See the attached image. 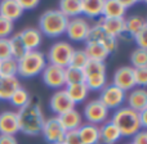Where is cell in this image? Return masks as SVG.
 I'll list each match as a JSON object with an SVG mask.
<instances>
[{"label": "cell", "mask_w": 147, "mask_h": 144, "mask_svg": "<svg viewBox=\"0 0 147 144\" xmlns=\"http://www.w3.org/2000/svg\"><path fill=\"white\" fill-rule=\"evenodd\" d=\"M18 3H20V7L22 8L23 12L25 10H34L40 4L39 0H18Z\"/></svg>", "instance_id": "obj_41"}, {"label": "cell", "mask_w": 147, "mask_h": 144, "mask_svg": "<svg viewBox=\"0 0 147 144\" xmlns=\"http://www.w3.org/2000/svg\"><path fill=\"white\" fill-rule=\"evenodd\" d=\"M18 124H20V133L27 137H36L41 133V127L44 125L45 117L43 113V108L39 102H31L23 108L17 111Z\"/></svg>", "instance_id": "obj_1"}, {"label": "cell", "mask_w": 147, "mask_h": 144, "mask_svg": "<svg viewBox=\"0 0 147 144\" xmlns=\"http://www.w3.org/2000/svg\"><path fill=\"white\" fill-rule=\"evenodd\" d=\"M59 144H62V143H59Z\"/></svg>", "instance_id": "obj_47"}, {"label": "cell", "mask_w": 147, "mask_h": 144, "mask_svg": "<svg viewBox=\"0 0 147 144\" xmlns=\"http://www.w3.org/2000/svg\"><path fill=\"white\" fill-rule=\"evenodd\" d=\"M103 0H81V17L96 19L102 17Z\"/></svg>", "instance_id": "obj_23"}, {"label": "cell", "mask_w": 147, "mask_h": 144, "mask_svg": "<svg viewBox=\"0 0 147 144\" xmlns=\"http://www.w3.org/2000/svg\"><path fill=\"white\" fill-rule=\"evenodd\" d=\"M69 18H66L58 9H48L39 17V31L47 38L56 39L65 35Z\"/></svg>", "instance_id": "obj_3"}, {"label": "cell", "mask_w": 147, "mask_h": 144, "mask_svg": "<svg viewBox=\"0 0 147 144\" xmlns=\"http://www.w3.org/2000/svg\"><path fill=\"white\" fill-rule=\"evenodd\" d=\"M21 86L20 78L14 77H0V100L9 102L10 96Z\"/></svg>", "instance_id": "obj_25"}, {"label": "cell", "mask_w": 147, "mask_h": 144, "mask_svg": "<svg viewBox=\"0 0 147 144\" xmlns=\"http://www.w3.org/2000/svg\"><path fill=\"white\" fill-rule=\"evenodd\" d=\"M22 15L23 10L20 7L18 0H3V1H0V17H4L14 22V21L20 19Z\"/></svg>", "instance_id": "obj_20"}, {"label": "cell", "mask_w": 147, "mask_h": 144, "mask_svg": "<svg viewBox=\"0 0 147 144\" xmlns=\"http://www.w3.org/2000/svg\"><path fill=\"white\" fill-rule=\"evenodd\" d=\"M146 32H147V27L143 28L142 31L137 33V35L133 36L134 39L136 44H137V48H141V49H147V40H146Z\"/></svg>", "instance_id": "obj_40"}, {"label": "cell", "mask_w": 147, "mask_h": 144, "mask_svg": "<svg viewBox=\"0 0 147 144\" xmlns=\"http://www.w3.org/2000/svg\"><path fill=\"white\" fill-rule=\"evenodd\" d=\"M130 67L132 68H141L147 67V49L136 48L130 54Z\"/></svg>", "instance_id": "obj_32"}, {"label": "cell", "mask_w": 147, "mask_h": 144, "mask_svg": "<svg viewBox=\"0 0 147 144\" xmlns=\"http://www.w3.org/2000/svg\"><path fill=\"white\" fill-rule=\"evenodd\" d=\"M20 133L17 111H4L0 113V135H12Z\"/></svg>", "instance_id": "obj_14"}, {"label": "cell", "mask_w": 147, "mask_h": 144, "mask_svg": "<svg viewBox=\"0 0 147 144\" xmlns=\"http://www.w3.org/2000/svg\"><path fill=\"white\" fill-rule=\"evenodd\" d=\"M88 62H89L88 56L85 54L84 49H76V50H74V53H72L71 61H70V66L83 70Z\"/></svg>", "instance_id": "obj_35"}, {"label": "cell", "mask_w": 147, "mask_h": 144, "mask_svg": "<svg viewBox=\"0 0 147 144\" xmlns=\"http://www.w3.org/2000/svg\"><path fill=\"white\" fill-rule=\"evenodd\" d=\"M124 22H125V33L123 35V38H125V36L133 38V36L137 35L140 31H142L143 28L147 27L146 18L140 14L129 15V17L124 18Z\"/></svg>", "instance_id": "obj_21"}, {"label": "cell", "mask_w": 147, "mask_h": 144, "mask_svg": "<svg viewBox=\"0 0 147 144\" xmlns=\"http://www.w3.org/2000/svg\"><path fill=\"white\" fill-rule=\"evenodd\" d=\"M121 3H123V7L125 8V9H130L132 7H134L136 4H137V1L136 0H121Z\"/></svg>", "instance_id": "obj_45"}, {"label": "cell", "mask_w": 147, "mask_h": 144, "mask_svg": "<svg viewBox=\"0 0 147 144\" xmlns=\"http://www.w3.org/2000/svg\"><path fill=\"white\" fill-rule=\"evenodd\" d=\"M107 33L102 30V27L98 25V22L96 25L90 26L89 27V31H88V35H86V39L84 43L88 44V43H99L102 44V41L106 39Z\"/></svg>", "instance_id": "obj_33"}, {"label": "cell", "mask_w": 147, "mask_h": 144, "mask_svg": "<svg viewBox=\"0 0 147 144\" xmlns=\"http://www.w3.org/2000/svg\"><path fill=\"white\" fill-rule=\"evenodd\" d=\"M74 46L69 41L59 40L56 41L54 44H52V46L49 48L48 54H47V62L49 64H54V66L66 68L70 66V61L74 53Z\"/></svg>", "instance_id": "obj_6"}, {"label": "cell", "mask_w": 147, "mask_h": 144, "mask_svg": "<svg viewBox=\"0 0 147 144\" xmlns=\"http://www.w3.org/2000/svg\"><path fill=\"white\" fill-rule=\"evenodd\" d=\"M9 48H10V57L16 61L21 59L26 53H27V48H26L25 43L21 39L20 32L13 33L9 38Z\"/></svg>", "instance_id": "obj_29"}, {"label": "cell", "mask_w": 147, "mask_h": 144, "mask_svg": "<svg viewBox=\"0 0 147 144\" xmlns=\"http://www.w3.org/2000/svg\"><path fill=\"white\" fill-rule=\"evenodd\" d=\"M65 81H66V85L84 82L83 70L76 68V67H72V66L66 67V68H65Z\"/></svg>", "instance_id": "obj_34"}, {"label": "cell", "mask_w": 147, "mask_h": 144, "mask_svg": "<svg viewBox=\"0 0 147 144\" xmlns=\"http://www.w3.org/2000/svg\"><path fill=\"white\" fill-rule=\"evenodd\" d=\"M40 134L43 135V138L45 139L47 143L59 144V143L63 142L66 130H65L63 126L61 125L58 117L52 116V117H49V119H45L43 127H41Z\"/></svg>", "instance_id": "obj_9"}, {"label": "cell", "mask_w": 147, "mask_h": 144, "mask_svg": "<svg viewBox=\"0 0 147 144\" xmlns=\"http://www.w3.org/2000/svg\"><path fill=\"white\" fill-rule=\"evenodd\" d=\"M0 144H18V140L12 135H0Z\"/></svg>", "instance_id": "obj_43"}, {"label": "cell", "mask_w": 147, "mask_h": 144, "mask_svg": "<svg viewBox=\"0 0 147 144\" xmlns=\"http://www.w3.org/2000/svg\"><path fill=\"white\" fill-rule=\"evenodd\" d=\"M84 52H85V54L88 56L89 61L103 62V63L110 56V53L107 52V49L99 43H88V44H85Z\"/></svg>", "instance_id": "obj_26"}, {"label": "cell", "mask_w": 147, "mask_h": 144, "mask_svg": "<svg viewBox=\"0 0 147 144\" xmlns=\"http://www.w3.org/2000/svg\"><path fill=\"white\" fill-rule=\"evenodd\" d=\"M115 86L121 89L123 91L128 93L136 88L134 80H133V68L130 66H121L116 68L112 76V82Z\"/></svg>", "instance_id": "obj_13"}, {"label": "cell", "mask_w": 147, "mask_h": 144, "mask_svg": "<svg viewBox=\"0 0 147 144\" xmlns=\"http://www.w3.org/2000/svg\"><path fill=\"white\" fill-rule=\"evenodd\" d=\"M132 144H147V131L146 130H140L136 135L132 137Z\"/></svg>", "instance_id": "obj_42"}, {"label": "cell", "mask_w": 147, "mask_h": 144, "mask_svg": "<svg viewBox=\"0 0 147 144\" xmlns=\"http://www.w3.org/2000/svg\"><path fill=\"white\" fill-rule=\"evenodd\" d=\"M133 80L136 88H145L147 85V67L133 68Z\"/></svg>", "instance_id": "obj_37"}, {"label": "cell", "mask_w": 147, "mask_h": 144, "mask_svg": "<svg viewBox=\"0 0 147 144\" xmlns=\"http://www.w3.org/2000/svg\"><path fill=\"white\" fill-rule=\"evenodd\" d=\"M78 133L80 135V139L83 144H98L99 129L97 125L83 124L78 129Z\"/></svg>", "instance_id": "obj_28"}, {"label": "cell", "mask_w": 147, "mask_h": 144, "mask_svg": "<svg viewBox=\"0 0 147 144\" xmlns=\"http://www.w3.org/2000/svg\"><path fill=\"white\" fill-rule=\"evenodd\" d=\"M127 9L123 7L121 0H103L102 17L105 18H125Z\"/></svg>", "instance_id": "obj_22"}, {"label": "cell", "mask_w": 147, "mask_h": 144, "mask_svg": "<svg viewBox=\"0 0 147 144\" xmlns=\"http://www.w3.org/2000/svg\"><path fill=\"white\" fill-rule=\"evenodd\" d=\"M20 35L27 50H39V46L43 41V35L38 27H26L21 31Z\"/></svg>", "instance_id": "obj_18"}, {"label": "cell", "mask_w": 147, "mask_h": 144, "mask_svg": "<svg viewBox=\"0 0 147 144\" xmlns=\"http://www.w3.org/2000/svg\"><path fill=\"white\" fill-rule=\"evenodd\" d=\"M81 116H83V119H85L86 124L99 126L106 121H109L110 111L101 103L99 99H92L88 103H85Z\"/></svg>", "instance_id": "obj_7"}, {"label": "cell", "mask_w": 147, "mask_h": 144, "mask_svg": "<svg viewBox=\"0 0 147 144\" xmlns=\"http://www.w3.org/2000/svg\"><path fill=\"white\" fill-rule=\"evenodd\" d=\"M18 63V73L23 78H32L38 75H41L44 68L47 67L48 62L43 52L40 50H28L21 59L17 61Z\"/></svg>", "instance_id": "obj_4"}, {"label": "cell", "mask_w": 147, "mask_h": 144, "mask_svg": "<svg viewBox=\"0 0 147 144\" xmlns=\"http://www.w3.org/2000/svg\"><path fill=\"white\" fill-rule=\"evenodd\" d=\"M99 137H98V144H116L121 139L119 130L115 127V125L111 121H106L105 124L99 125Z\"/></svg>", "instance_id": "obj_17"}, {"label": "cell", "mask_w": 147, "mask_h": 144, "mask_svg": "<svg viewBox=\"0 0 147 144\" xmlns=\"http://www.w3.org/2000/svg\"><path fill=\"white\" fill-rule=\"evenodd\" d=\"M41 78H43V82L53 90H59L66 86L65 68L54 66V64H47L44 71L41 72Z\"/></svg>", "instance_id": "obj_11"}, {"label": "cell", "mask_w": 147, "mask_h": 144, "mask_svg": "<svg viewBox=\"0 0 147 144\" xmlns=\"http://www.w3.org/2000/svg\"><path fill=\"white\" fill-rule=\"evenodd\" d=\"M49 108L54 113V116H61L65 112L75 108V104L69 98L65 89H59V90H54V93L52 94L49 99Z\"/></svg>", "instance_id": "obj_12"}, {"label": "cell", "mask_w": 147, "mask_h": 144, "mask_svg": "<svg viewBox=\"0 0 147 144\" xmlns=\"http://www.w3.org/2000/svg\"><path fill=\"white\" fill-rule=\"evenodd\" d=\"M98 25L102 27V30L109 36L116 38L119 40L125 33V22L124 18H105L101 17L98 21Z\"/></svg>", "instance_id": "obj_16"}, {"label": "cell", "mask_w": 147, "mask_h": 144, "mask_svg": "<svg viewBox=\"0 0 147 144\" xmlns=\"http://www.w3.org/2000/svg\"><path fill=\"white\" fill-rule=\"evenodd\" d=\"M138 116H140V122H141V126L142 129H147V109L142 112H138Z\"/></svg>", "instance_id": "obj_44"}, {"label": "cell", "mask_w": 147, "mask_h": 144, "mask_svg": "<svg viewBox=\"0 0 147 144\" xmlns=\"http://www.w3.org/2000/svg\"><path fill=\"white\" fill-rule=\"evenodd\" d=\"M65 91L69 95V98L72 100L74 104H79V103H84L85 99L89 95V89L86 88V85L84 82H79V84H70V85L65 86Z\"/></svg>", "instance_id": "obj_24"}, {"label": "cell", "mask_w": 147, "mask_h": 144, "mask_svg": "<svg viewBox=\"0 0 147 144\" xmlns=\"http://www.w3.org/2000/svg\"><path fill=\"white\" fill-rule=\"evenodd\" d=\"M127 93L115 86L114 84H107L99 91V100L109 111H116L125 104Z\"/></svg>", "instance_id": "obj_8"}, {"label": "cell", "mask_w": 147, "mask_h": 144, "mask_svg": "<svg viewBox=\"0 0 147 144\" xmlns=\"http://www.w3.org/2000/svg\"><path fill=\"white\" fill-rule=\"evenodd\" d=\"M84 84L89 91H101L107 85L106 64L103 62L89 61L83 68Z\"/></svg>", "instance_id": "obj_5"}, {"label": "cell", "mask_w": 147, "mask_h": 144, "mask_svg": "<svg viewBox=\"0 0 147 144\" xmlns=\"http://www.w3.org/2000/svg\"><path fill=\"white\" fill-rule=\"evenodd\" d=\"M61 122V125L63 126V129L66 131H72V130H78L81 125L84 124V119L81 116V113L78 109H70V111L62 113L61 116H57Z\"/></svg>", "instance_id": "obj_19"}, {"label": "cell", "mask_w": 147, "mask_h": 144, "mask_svg": "<svg viewBox=\"0 0 147 144\" xmlns=\"http://www.w3.org/2000/svg\"><path fill=\"white\" fill-rule=\"evenodd\" d=\"M110 121L119 130L121 138H132L140 130H142L138 112L128 108L127 106H123L119 109L114 111Z\"/></svg>", "instance_id": "obj_2"}, {"label": "cell", "mask_w": 147, "mask_h": 144, "mask_svg": "<svg viewBox=\"0 0 147 144\" xmlns=\"http://www.w3.org/2000/svg\"><path fill=\"white\" fill-rule=\"evenodd\" d=\"M89 22L85 19L84 17H75L69 19L66 27V36L69 40L76 41V43H81V41H85L86 35H88L89 31Z\"/></svg>", "instance_id": "obj_10"}, {"label": "cell", "mask_w": 147, "mask_h": 144, "mask_svg": "<svg viewBox=\"0 0 147 144\" xmlns=\"http://www.w3.org/2000/svg\"><path fill=\"white\" fill-rule=\"evenodd\" d=\"M62 144H83V142H81V139H80V135H79V133H78V130L66 131Z\"/></svg>", "instance_id": "obj_38"}, {"label": "cell", "mask_w": 147, "mask_h": 144, "mask_svg": "<svg viewBox=\"0 0 147 144\" xmlns=\"http://www.w3.org/2000/svg\"><path fill=\"white\" fill-rule=\"evenodd\" d=\"M127 144H132V143H127Z\"/></svg>", "instance_id": "obj_46"}, {"label": "cell", "mask_w": 147, "mask_h": 144, "mask_svg": "<svg viewBox=\"0 0 147 144\" xmlns=\"http://www.w3.org/2000/svg\"><path fill=\"white\" fill-rule=\"evenodd\" d=\"M57 9L66 18L71 19L81 15V0H61Z\"/></svg>", "instance_id": "obj_27"}, {"label": "cell", "mask_w": 147, "mask_h": 144, "mask_svg": "<svg viewBox=\"0 0 147 144\" xmlns=\"http://www.w3.org/2000/svg\"><path fill=\"white\" fill-rule=\"evenodd\" d=\"M10 58L9 39H0V61Z\"/></svg>", "instance_id": "obj_39"}, {"label": "cell", "mask_w": 147, "mask_h": 144, "mask_svg": "<svg viewBox=\"0 0 147 144\" xmlns=\"http://www.w3.org/2000/svg\"><path fill=\"white\" fill-rule=\"evenodd\" d=\"M30 102H31L30 93H28L25 88H22V86H20V88L13 93V95L10 96V99H9V103L17 109L23 108V107L27 106Z\"/></svg>", "instance_id": "obj_30"}, {"label": "cell", "mask_w": 147, "mask_h": 144, "mask_svg": "<svg viewBox=\"0 0 147 144\" xmlns=\"http://www.w3.org/2000/svg\"><path fill=\"white\" fill-rule=\"evenodd\" d=\"M127 107L136 112H142L147 109V91L145 88H134L127 93L125 98Z\"/></svg>", "instance_id": "obj_15"}, {"label": "cell", "mask_w": 147, "mask_h": 144, "mask_svg": "<svg viewBox=\"0 0 147 144\" xmlns=\"http://www.w3.org/2000/svg\"><path fill=\"white\" fill-rule=\"evenodd\" d=\"M14 31V22L0 17V39H9Z\"/></svg>", "instance_id": "obj_36"}, {"label": "cell", "mask_w": 147, "mask_h": 144, "mask_svg": "<svg viewBox=\"0 0 147 144\" xmlns=\"http://www.w3.org/2000/svg\"><path fill=\"white\" fill-rule=\"evenodd\" d=\"M18 73V63L16 59L7 58L0 61V77H14Z\"/></svg>", "instance_id": "obj_31"}]
</instances>
